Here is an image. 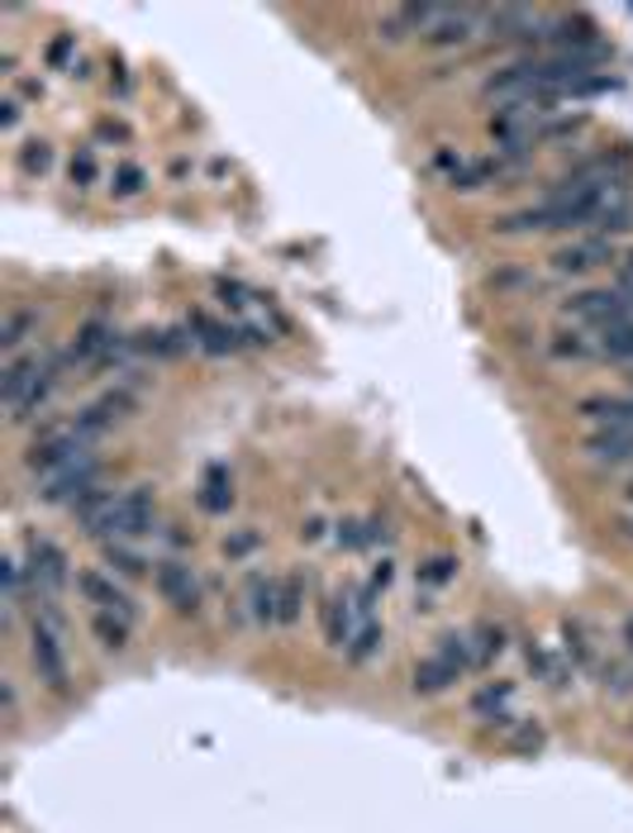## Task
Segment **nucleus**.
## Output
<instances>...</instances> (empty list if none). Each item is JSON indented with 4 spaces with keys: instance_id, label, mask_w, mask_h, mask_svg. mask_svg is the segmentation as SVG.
Listing matches in <instances>:
<instances>
[{
    "instance_id": "f257e3e1",
    "label": "nucleus",
    "mask_w": 633,
    "mask_h": 833,
    "mask_svg": "<svg viewBox=\"0 0 633 833\" xmlns=\"http://www.w3.org/2000/svg\"><path fill=\"white\" fill-rule=\"evenodd\" d=\"M29 662H34V672H39V681L49 691H67V653H63V639H57V619L53 615L34 619V633H29Z\"/></svg>"
},
{
    "instance_id": "f03ea898",
    "label": "nucleus",
    "mask_w": 633,
    "mask_h": 833,
    "mask_svg": "<svg viewBox=\"0 0 633 833\" xmlns=\"http://www.w3.org/2000/svg\"><path fill=\"white\" fill-rule=\"evenodd\" d=\"M153 487H133L125 495H115V510H110V524H105L100 538H139L153 528Z\"/></svg>"
},
{
    "instance_id": "7ed1b4c3",
    "label": "nucleus",
    "mask_w": 633,
    "mask_h": 833,
    "mask_svg": "<svg viewBox=\"0 0 633 833\" xmlns=\"http://www.w3.org/2000/svg\"><path fill=\"white\" fill-rule=\"evenodd\" d=\"M567 310L577 314V320L596 324V329H614V324L633 320V300H629L624 291H581Z\"/></svg>"
},
{
    "instance_id": "20e7f679",
    "label": "nucleus",
    "mask_w": 633,
    "mask_h": 833,
    "mask_svg": "<svg viewBox=\"0 0 633 833\" xmlns=\"http://www.w3.org/2000/svg\"><path fill=\"white\" fill-rule=\"evenodd\" d=\"M29 581H34V596L49 600L53 590L67 581V553L49 538H34L29 543Z\"/></svg>"
},
{
    "instance_id": "39448f33",
    "label": "nucleus",
    "mask_w": 633,
    "mask_h": 833,
    "mask_svg": "<svg viewBox=\"0 0 633 833\" xmlns=\"http://www.w3.org/2000/svg\"><path fill=\"white\" fill-rule=\"evenodd\" d=\"M158 590H162V600H168L176 615H195V610H201V581H195L191 567L162 563L158 567Z\"/></svg>"
},
{
    "instance_id": "423d86ee",
    "label": "nucleus",
    "mask_w": 633,
    "mask_h": 833,
    "mask_svg": "<svg viewBox=\"0 0 633 833\" xmlns=\"http://www.w3.org/2000/svg\"><path fill=\"white\" fill-rule=\"evenodd\" d=\"M77 590H82V596H86L90 605H100V610L133 619V605H129V596H125V590H119L110 577H100V572H82V577H77Z\"/></svg>"
},
{
    "instance_id": "0eeeda50",
    "label": "nucleus",
    "mask_w": 633,
    "mask_h": 833,
    "mask_svg": "<svg viewBox=\"0 0 633 833\" xmlns=\"http://www.w3.org/2000/svg\"><path fill=\"white\" fill-rule=\"evenodd\" d=\"M610 257H614L610 238H577V244H567L552 263H557V271H591L600 263H610Z\"/></svg>"
},
{
    "instance_id": "6e6552de",
    "label": "nucleus",
    "mask_w": 633,
    "mask_h": 833,
    "mask_svg": "<svg viewBox=\"0 0 633 833\" xmlns=\"http://www.w3.org/2000/svg\"><path fill=\"white\" fill-rule=\"evenodd\" d=\"M586 452H591L596 462L620 467V462L633 458V429H596L591 438H586Z\"/></svg>"
},
{
    "instance_id": "1a4fd4ad",
    "label": "nucleus",
    "mask_w": 633,
    "mask_h": 833,
    "mask_svg": "<svg viewBox=\"0 0 633 833\" xmlns=\"http://www.w3.org/2000/svg\"><path fill=\"white\" fill-rule=\"evenodd\" d=\"M581 415L596 419L600 429H633V401L624 396H596V401H581Z\"/></svg>"
},
{
    "instance_id": "9d476101",
    "label": "nucleus",
    "mask_w": 633,
    "mask_h": 833,
    "mask_svg": "<svg viewBox=\"0 0 633 833\" xmlns=\"http://www.w3.org/2000/svg\"><path fill=\"white\" fill-rule=\"evenodd\" d=\"M277 605H281V581L277 577H253L248 581V610L258 624H277Z\"/></svg>"
},
{
    "instance_id": "9b49d317",
    "label": "nucleus",
    "mask_w": 633,
    "mask_h": 833,
    "mask_svg": "<svg viewBox=\"0 0 633 833\" xmlns=\"http://www.w3.org/2000/svg\"><path fill=\"white\" fill-rule=\"evenodd\" d=\"M353 610L357 605H348L343 596H334V600H324V639L334 643V648H343V643H353Z\"/></svg>"
},
{
    "instance_id": "f8f14e48",
    "label": "nucleus",
    "mask_w": 633,
    "mask_h": 833,
    "mask_svg": "<svg viewBox=\"0 0 633 833\" xmlns=\"http://www.w3.org/2000/svg\"><path fill=\"white\" fill-rule=\"evenodd\" d=\"M458 676H462V672H458V666H448L443 658H425V662L415 666V691H419V695H439V691H448Z\"/></svg>"
},
{
    "instance_id": "ddd939ff",
    "label": "nucleus",
    "mask_w": 633,
    "mask_h": 833,
    "mask_svg": "<svg viewBox=\"0 0 633 833\" xmlns=\"http://www.w3.org/2000/svg\"><path fill=\"white\" fill-rule=\"evenodd\" d=\"M90 633H96L100 648H110V653H125V648H129V619L125 615L100 610L96 619H90Z\"/></svg>"
},
{
    "instance_id": "4468645a",
    "label": "nucleus",
    "mask_w": 633,
    "mask_h": 833,
    "mask_svg": "<svg viewBox=\"0 0 633 833\" xmlns=\"http://www.w3.org/2000/svg\"><path fill=\"white\" fill-rule=\"evenodd\" d=\"M34 329H39V314L34 310H10L6 320H0V348H10V353H14V348H20Z\"/></svg>"
},
{
    "instance_id": "2eb2a0df",
    "label": "nucleus",
    "mask_w": 633,
    "mask_h": 833,
    "mask_svg": "<svg viewBox=\"0 0 633 833\" xmlns=\"http://www.w3.org/2000/svg\"><path fill=\"white\" fill-rule=\"evenodd\" d=\"M100 353H115V333L105 324H86L72 343V357H100Z\"/></svg>"
},
{
    "instance_id": "dca6fc26",
    "label": "nucleus",
    "mask_w": 633,
    "mask_h": 833,
    "mask_svg": "<svg viewBox=\"0 0 633 833\" xmlns=\"http://www.w3.org/2000/svg\"><path fill=\"white\" fill-rule=\"evenodd\" d=\"M509 681H501V686H486V691H476L472 695V715H481V719H501L505 715V705H509Z\"/></svg>"
},
{
    "instance_id": "f3484780",
    "label": "nucleus",
    "mask_w": 633,
    "mask_h": 833,
    "mask_svg": "<svg viewBox=\"0 0 633 833\" xmlns=\"http://www.w3.org/2000/svg\"><path fill=\"white\" fill-rule=\"evenodd\" d=\"M439 658L448 666H458V672H472V666H476L472 639H462V633H443V639H439Z\"/></svg>"
},
{
    "instance_id": "a211bd4d",
    "label": "nucleus",
    "mask_w": 633,
    "mask_h": 833,
    "mask_svg": "<svg viewBox=\"0 0 633 833\" xmlns=\"http://www.w3.org/2000/svg\"><path fill=\"white\" fill-rule=\"evenodd\" d=\"M300 605H305V581L300 577H281V605H277V624H296Z\"/></svg>"
},
{
    "instance_id": "6ab92c4d",
    "label": "nucleus",
    "mask_w": 633,
    "mask_h": 833,
    "mask_svg": "<svg viewBox=\"0 0 633 833\" xmlns=\"http://www.w3.org/2000/svg\"><path fill=\"white\" fill-rule=\"evenodd\" d=\"M191 329L201 333V343H205V348H215V353H229V348H238V333H234V329H224V324H215V320H205V314H195Z\"/></svg>"
},
{
    "instance_id": "aec40b11",
    "label": "nucleus",
    "mask_w": 633,
    "mask_h": 833,
    "mask_svg": "<svg viewBox=\"0 0 633 833\" xmlns=\"http://www.w3.org/2000/svg\"><path fill=\"white\" fill-rule=\"evenodd\" d=\"M600 353H610V357H633V320L624 324H614V329H600Z\"/></svg>"
},
{
    "instance_id": "412c9836",
    "label": "nucleus",
    "mask_w": 633,
    "mask_h": 833,
    "mask_svg": "<svg viewBox=\"0 0 633 833\" xmlns=\"http://www.w3.org/2000/svg\"><path fill=\"white\" fill-rule=\"evenodd\" d=\"M53 167V148L49 143H24L20 148V172L24 177H43Z\"/></svg>"
},
{
    "instance_id": "4be33fe9",
    "label": "nucleus",
    "mask_w": 633,
    "mask_h": 833,
    "mask_svg": "<svg viewBox=\"0 0 633 833\" xmlns=\"http://www.w3.org/2000/svg\"><path fill=\"white\" fill-rule=\"evenodd\" d=\"M105 557H110V567L119 572V577H139V572L148 567V563H143V553L125 548V543H110V553H105Z\"/></svg>"
},
{
    "instance_id": "5701e85b",
    "label": "nucleus",
    "mask_w": 633,
    "mask_h": 833,
    "mask_svg": "<svg viewBox=\"0 0 633 833\" xmlns=\"http://www.w3.org/2000/svg\"><path fill=\"white\" fill-rule=\"evenodd\" d=\"M452 572H458V563H452V557H429V563L419 567V581L443 586V581H452Z\"/></svg>"
},
{
    "instance_id": "b1692460",
    "label": "nucleus",
    "mask_w": 633,
    "mask_h": 833,
    "mask_svg": "<svg viewBox=\"0 0 633 833\" xmlns=\"http://www.w3.org/2000/svg\"><path fill=\"white\" fill-rule=\"evenodd\" d=\"M376 648H382V629H376V624H367V629H362V633H357V639H353V648H348V658H353V662H367V658L376 653Z\"/></svg>"
},
{
    "instance_id": "393cba45",
    "label": "nucleus",
    "mask_w": 633,
    "mask_h": 833,
    "mask_svg": "<svg viewBox=\"0 0 633 833\" xmlns=\"http://www.w3.org/2000/svg\"><path fill=\"white\" fill-rule=\"evenodd\" d=\"M476 658H495V653H505V629H495V624H481L476 629Z\"/></svg>"
},
{
    "instance_id": "a878e982",
    "label": "nucleus",
    "mask_w": 633,
    "mask_h": 833,
    "mask_svg": "<svg viewBox=\"0 0 633 833\" xmlns=\"http://www.w3.org/2000/svg\"><path fill=\"white\" fill-rule=\"evenodd\" d=\"M110 191H115V195H139V191H143V172H139V167H119Z\"/></svg>"
},
{
    "instance_id": "bb28decb",
    "label": "nucleus",
    "mask_w": 633,
    "mask_h": 833,
    "mask_svg": "<svg viewBox=\"0 0 633 833\" xmlns=\"http://www.w3.org/2000/svg\"><path fill=\"white\" fill-rule=\"evenodd\" d=\"M72 181H77V186H90V181H96V153H90V148H82V153L72 158Z\"/></svg>"
},
{
    "instance_id": "cd10ccee",
    "label": "nucleus",
    "mask_w": 633,
    "mask_h": 833,
    "mask_svg": "<svg viewBox=\"0 0 633 833\" xmlns=\"http://www.w3.org/2000/svg\"><path fill=\"white\" fill-rule=\"evenodd\" d=\"M567 653L581 658V662H591V633H586L581 624H567Z\"/></svg>"
},
{
    "instance_id": "c85d7f7f",
    "label": "nucleus",
    "mask_w": 633,
    "mask_h": 833,
    "mask_svg": "<svg viewBox=\"0 0 633 833\" xmlns=\"http://www.w3.org/2000/svg\"><path fill=\"white\" fill-rule=\"evenodd\" d=\"M258 543H262V534H258V528H244V534H234L229 543H224V553H229V557H244V553H253V548H258Z\"/></svg>"
},
{
    "instance_id": "c756f323",
    "label": "nucleus",
    "mask_w": 633,
    "mask_h": 833,
    "mask_svg": "<svg viewBox=\"0 0 633 833\" xmlns=\"http://www.w3.org/2000/svg\"><path fill=\"white\" fill-rule=\"evenodd\" d=\"M605 686H610L614 695H629V691H633V672H629V666H610V672H605Z\"/></svg>"
},
{
    "instance_id": "7c9ffc66",
    "label": "nucleus",
    "mask_w": 633,
    "mask_h": 833,
    "mask_svg": "<svg viewBox=\"0 0 633 833\" xmlns=\"http://www.w3.org/2000/svg\"><path fill=\"white\" fill-rule=\"evenodd\" d=\"M557 353H562V357H586V353H591V343H581V333H562Z\"/></svg>"
},
{
    "instance_id": "2f4dec72",
    "label": "nucleus",
    "mask_w": 633,
    "mask_h": 833,
    "mask_svg": "<svg viewBox=\"0 0 633 833\" xmlns=\"http://www.w3.org/2000/svg\"><path fill=\"white\" fill-rule=\"evenodd\" d=\"M201 500H205V510H224V505H229V500H234V495H229V491H224V487H219V481H215V487H210V491H205Z\"/></svg>"
},
{
    "instance_id": "473e14b6",
    "label": "nucleus",
    "mask_w": 633,
    "mask_h": 833,
    "mask_svg": "<svg viewBox=\"0 0 633 833\" xmlns=\"http://www.w3.org/2000/svg\"><path fill=\"white\" fill-rule=\"evenodd\" d=\"M0 125H6V134H14V125H20V100L0 105Z\"/></svg>"
},
{
    "instance_id": "72a5a7b5",
    "label": "nucleus",
    "mask_w": 633,
    "mask_h": 833,
    "mask_svg": "<svg viewBox=\"0 0 633 833\" xmlns=\"http://www.w3.org/2000/svg\"><path fill=\"white\" fill-rule=\"evenodd\" d=\"M620 291H624V296L633 300V257H629V263L620 267Z\"/></svg>"
},
{
    "instance_id": "f704fd0d",
    "label": "nucleus",
    "mask_w": 633,
    "mask_h": 833,
    "mask_svg": "<svg viewBox=\"0 0 633 833\" xmlns=\"http://www.w3.org/2000/svg\"><path fill=\"white\" fill-rule=\"evenodd\" d=\"M72 53V39H57L53 49H49V63H63V57Z\"/></svg>"
},
{
    "instance_id": "c9c22d12",
    "label": "nucleus",
    "mask_w": 633,
    "mask_h": 833,
    "mask_svg": "<svg viewBox=\"0 0 633 833\" xmlns=\"http://www.w3.org/2000/svg\"><path fill=\"white\" fill-rule=\"evenodd\" d=\"M624 643H629V653H633V619H629V624H624Z\"/></svg>"
}]
</instances>
